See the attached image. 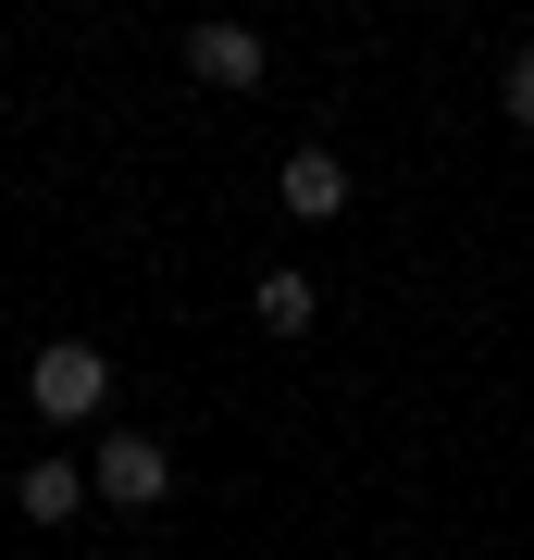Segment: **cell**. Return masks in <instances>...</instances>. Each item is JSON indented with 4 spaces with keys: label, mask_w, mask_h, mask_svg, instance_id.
<instances>
[{
    "label": "cell",
    "mask_w": 534,
    "mask_h": 560,
    "mask_svg": "<svg viewBox=\"0 0 534 560\" xmlns=\"http://www.w3.org/2000/svg\"><path fill=\"white\" fill-rule=\"evenodd\" d=\"M87 486H99L112 511H162V499H175V448H162V436H99Z\"/></svg>",
    "instance_id": "cell-1"
},
{
    "label": "cell",
    "mask_w": 534,
    "mask_h": 560,
    "mask_svg": "<svg viewBox=\"0 0 534 560\" xmlns=\"http://www.w3.org/2000/svg\"><path fill=\"white\" fill-rule=\"evenodd\" d=\"M99 399H112V361H99L87 337H50L38 349V411L50 423H99Z\"/></svg>",
    "instance_id": "cell-2"
},
{
    "label": "cell",
    "mask_w": 534,
    "mask_h": 560,
    "mask_svg": "<svg viewBox=\"0 0 534 560\" xmlns=\"http://www.w3.org/2000/svg\"><path fill=\"white\" fill-rule=\"evenodd\" d=\"M261 62H274V50H261L249 25H187V75L199 88H261Z\"/></svg>",
    "instance_id": "cell-3"
},
{
    "label": "cell",
    "mask_w": 534,
    "mask_h": 560,
    "mask_svg": "<svg viewBox=\"0 0 534 560\" xmlns=\"http://www.w3.org/2000/svg\"><path fill=\"white\" fill-rule=\"evenodd\" d=\"M286 212L298 224H336L348 212V162L336 150H286Z\"/></svg>",
    "instance_id": "cell-4"
},
{
    "label": "cell",
    "mask_w": 534,
    "mask_h": 560,
    "mask_svg": "<svg viewBox=\"0 0 534 560\" xmlns=\"http://www.w3.org/2000/svg\"><path fill=\"white\" fill-rule=\"evenodd\" d=\"M249 312H261V324H274V337H311V312H323V287H311V275H298V261H274V275H261V287H249Z\"/></svg>",
    "instance_id": "cell-5"
},
{
    "label": "cell",
    "mask_w": 534,
    "mask_h": 560,
    "mask_svg": "<svg viewBox=\"0 0 534 560\" xmlns=\"http://www.w3.org/2000/svg\"><path fill=\"white\" fill-rule=\"evenodd\" d=\"M13 499H25V523H62V511H87V474H75V460H38Z\"/></svg>",
    "instance_id": "cell-6"
},
{
    "label": "cell",
    "mask_w": 534,
    "mask_h": 560,
    "mask_svg": "<svg viewBox=\"0 0 534 560\" xmlns=\"http://www.w3.org/2000/svg\"><path fill=\"white\" fill-rule=\"evenodd\" d=\"M510 125H534V50L510 62Z\"/></svg>",
    "instance_id": "cell-7"
}]
</instances>
